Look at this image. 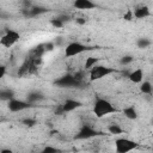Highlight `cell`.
<instances>
[{"label": "cell", "instance_id": "12", "mask_svg": "<svg viewBox=\"0 0 153 153\" xmlns=\"http://www.w3.org/2000/svg\"><path fill=\"white\" fill-rule=\"evenodd\" d=\"M122 114L123 116L127 118V120H130V121H134L137 118V111H136V108L134 105H129V106H126L123 110H122Z\"/></svg>", "mask_w": 153, "mask_h": 153}, {"label": "cell", "instance_id": "21", "mask_svg": "<svg viewBox=\"0 0 153 153\" xmlns=\"http://www.w3.org/2000/svg\"><path fill=\"white\" fill-rule=\"evenodd\" d=\"M5 72H6V67H5V66H1V67H0V78H4Z\"/></svg>", "mask_w": 153, "mask_h": 153}, {"label": "cell", "instance_id": "24", "mask_svg": "<svg viewBox=\"0 0 153 153\" xmlns=\"http://www.w3.org/2000/svg\"><path fill=\"white\" fill-rule=\"evenodd\" d=\"M151 136H152V137H153V131H152V134H151Z\"/></svg>", "mask_w": 153, "mask_h": 153}, {"label": "cell", "instance_id": "15", "mask_svg": "<svg viewBox=\"0 0 153 153\" xmlns=\"http://www.w3.org/2000/svg\"><path fill=\"white\" fill-rule=\"evenodd\" d=\"M108 131L110 133V134H112V135H120V134H122L123 131H124V129L120 126V124H109L108 126Z\"/></svg>", "mask_w": 153, "mask_h": 153}, {"label": "cell", "instance_id": "6", "mask_svg": "<svg viewBox=\"0 0 153 153\" xmlns=\"http://www.w3.org/2000/svg\"><path fill=\"white\" fill-rule=\"evenodd\" d=\"M7 108L12 112H19V111H24V110L29 109L30 108V103L29 102L20 100V99L12 98L11 100L7 102Z\"/></svg>", "mask_w": 153, "mask_h": 153}, {"label": "cell", "instance_id": "22", "mask_svg": "<svg viewBox=\"0 0 153 153\" xmlns=\"http://www.w3.org/2000/svg\"><path fill=\"white\" fill-rule=\"evenodd\" d=\"M76 23L82 25V24H85V23H86V19H84V18H76Z\"/></svg>", "mask_w": 153, "mask_h": 153}, {"label": "cell", "instance_id": "7", "mask_svg": "<svg viewBox=\"0 0 153 153\" xmlns=\"http://www.w3.org/2000/svg\"><path fill=\"white\" fill-rule=\"evenodd\" d=\"M97 135H98V133H97L96 129H93L92 127H90V126H87V124H84V126L79 129V131L76 133L75 139H79V140H87V139H92V137H94V136H97Z\"/></svg>", "mask_w": 153, "mask_h": 153}, {"label": "cell", "instance_id": "9", "mask_svg": "<svg viewBox=\"0 0 153 153\" xmlns=\"http://www.w3.org/2000/svg\"><path fill=\"white\" fill-rule=\"evenodd\" d=\"M133 13H134V18H136V19H145V18H147L152 14L149 7L146 6V5H141V6L136 7L133 11Z\"/></svg>", "mask_w": 153, "mask_h": 153}, {"label": "cell", "instance_id": "4", "mask_svg": "<svg viewBox=\"0 0 153 153\" xmlns=\"http://www.w3.org/2000/svg\"><path fill=\"white\" fill-rule=\"evenodd\" d=\"M87 50V47L80 42H71L65 48V56L66 57H73L78 56Z\"/></svg>", "mask_w": 153, "mask_h": 153}, {"label": "cell", "instance_id": "3", "mask_svg": "<svg viewBox=\"0 0 153 153\" xmlns=\"http://www.w3.org/2000/svg\"><path fill=\"white\" fill-rule=\"evenodd\" d=\"M115 72H116L115 68H110V67H106L103 65H97L91 71H88V79H90V81H97V80H100Z\"/></svg>", "mask_w": 153, "mask_h": 153}, {"label": "cell", "instance_id": "13", "mask_svg": "<svg viewBox=\"0 0 153 153\" xmlns=\"http://www.w3.org/2000/svg\"><path fill=\"white\" fill-rule=\"evenodd\" d=\"M98 61H99L98 57H96V56H88V57H86V60H85L84 68L87 69V71H91L94 66L98 65Z\"/></svg>", "mask_w": 153, "mask_h": 153}, {"label": "cell", "instance_id": "19", "mask_svg": "<svg viewBox=\"0 0 153 153\" xmlns=\"http://www.w3.org/2000/svg\"><path fill=\"white\" fill-rule=\"evenodd\" d=\"M133 56H130V55H127V56H123L121 60H120V62L122 63V65H128V63H130V62H133Z\"/></svg>", "mask_w": 153, "mask_h": 153}, {"label": "cell", "instance_id": "20", "mask_svg": "<svg viewBox=\"0 0 153 153\" xmlns=\"http://www.w3.org/2000/svg\"><path fill=\"white\" fill-rule=\"evenodd\" d=\"M123 18H124L126 20H131V19H134V13H133V11H131V10H128V11L124 13Z\"/></svg>", "mask_w": 153, "mask_h": 153}, {"label": "cell", "instance_id": "16", "mask_svg": "<svg viewBox=\"0 0 153 153\" xmlns=\"http://www.w3.org/2000/svg\"><path fill=\"white\" fill-rule=\"evenodd\" d=\"M151 41L148 39V38H145V37H141V38H139L137 41H136V45H137V48H140V49H146V48H148L149 45H151Z\"/></svg>", "mask_w": 153, "mask_h": 153}, {"label": "cell", "instance_id": "10", "mask_svg": "<svg viewBox=\"0 0 153 153\" xmlns=\"http://www.w3.org/2000/svg\"><path fill=\"white\" fill-rule=\"evenodd\" d=\"M128 79H129L133 84H141V82L143 81V71H142V68L133 69V71L128 74Z\"/></svg>", "mask_w": 153, "mask_h": 153}, {"label": "cell", "instance_id": "11", "mask_svg": "<svg viewBox=\"0 0 153 153\" xmlns=\"http://www.w3.org/2000/svg\"><path fill=\"white\" fill-rule=\"evenodd\" d=\"M73 6L78 10H92L96 8V4L90 0H76L73 2Z\"/></svg>", "mask_w": 153, "mask_h": 153}, {"label": "cell", "instance_id": "8", "mask_svg": "<svg viewBox=\"0 0 153 153\" xmlns=\"http://www.w3.org/2000/svg\"><path fill=\"white\" fill-rule=\"evenodd\" d=\"M80 105H81L80 102H78V100H75V99L68 98V99H66L65 103L61 105V111H62V112H72V111L76 110Z\"/></svg>", "mask_w": 153, "mask_h": 153}, {"label": "cell", "instance_id": "17", "mask_svg": "<svg viewBox=\"0 0 153 153\" xmlns=\"http://www.w3.org/2000/svg\"><path fill=\"white\" fill-rule=\"evenodd\" d=\"M61 151L59 149V148H56V147H54V146H45L39 153H60Z\"/></svg>", "mask_w": 153, "mask_h": 153}, {"label": "cell", "instance_id": "18", "mask_svg": "<svg viewBox=\"0 0 153 153\" xmlns=\"http://www.w3.org/2000/svg\"><path fill=\"white\" fill-rule=\"evenodd\" d=\"M50 23H51L53 26H55V27H57V29H61V27L63 26V20H62V19H51Z\"/></svg>", "mask_w": 153, "mask_h": 153}, {"label": "cell", "instance_id": "5", "mask_svg": "<svg viewBox=\"0 0 153 153\" xmlns=\"http://www.w3.org/2000/svg\"><path fill=\"white\" fill-rule=\"evenodd\" d=\"M20 38V35L18 31L16 30H7L2 36H1V39H0V44L5 48H11L13 47Z\"/></svg>", "mask_w": 153, "mask_h": 153}, {"label": "cell", "instance_id": "23", "mask_svg": "<svg viewBox=\"0 0 153 153\" xmlns=\"http://www.w3.org/2000/svg\"><path fill=\"white\" fill-rule=\"evenodd\" d=\"M0 153H13V151H12V149H10V148H2Z\"/></svg>", "mask_w": 153, "mask_h": 153}, {"label": "cell", "instance_id": "2", "mask_svg": "<svg viewBox=\"0 0 153 153\" xmlns=\"http://www.w3.org/2000/svg\"><path fill=\"white\" fill-rule=\"evenodd\" d=\"M139 147V143L128 137H118L115 140V153H129Z\"/></svg>", "mask_w": 153, "mask_h": 153}, {"label": "cell", "instance_id": "14", "mask_svg": "<svg viewBox=\"0 0 153 153\" xmlns=\"http://www.w3.org/2000/svg\"><path fill=\"white\" fill-rule=\"evenodd\" d=\"M140 91L143 94H151L153 92V85L151 84V81H142L140 84Z\"/></svg>", "mask_w": 153, "mask_h": 153}, {"label": "cell", "instance_id": "1", "mask_svg": "<svg viewBox=\"0 0 153 153\" xmlns=\"http://www.w3.org/2000/svg\"><path fill=\"white\" fill-rule=\"evenodd\" d=\"M92 110H93L94 116L98 117V118H103V117H105L108 115L117 112L116 106L111 102H109L108 99H104V98H98L94 102Z\"/></svg>", "mask_w": 153, "mask_h": 153}]
</instances>
